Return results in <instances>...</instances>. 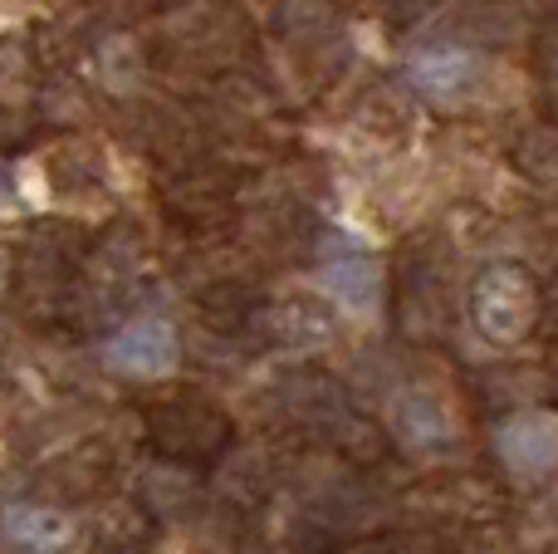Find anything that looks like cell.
<instances>
[{
	"mask_svg": "<svg viewBox=\"0 0 558 554\" xmlns=\"http://www.w3.org/2000/svg\"><path fill=\"white\" fill-rule=\"evenodd\" d=\"M104 359L128 378H162L177 369V329L167 320H133L108 339Z\"/></svg>",
	"mask_w": 558,
	"mask_h": 554,
	"instance_id": "2",
	"label": "cell"
},
{
	"mask_svg": "<svg viewBox=\"0 0 558 554\" xmlns=\"http://www.w3.org/2000/svg\"><path fill=\"white\" fill-rule=\"evenodd\" d=\"M0 530H5V540H15L20 550H35V554H54L74 540V520L49 506H10L5 516H0Z\"/></svg>",
	"mask_w": 558,
	"mask_h": 554,
	"instance_id": "5",
	"label": "cell"
},
{
	"mask_svg": "<svg viewBox=\"0 0 558 554\" xmlns=\"http://www.w3.org/2000/svg\"><path fill=\"white\" fill-rule=\"evenodd\" d=\"M495 451L520 477H549L558 471V418L554 412H520L495 432Z\"/></svg>",
	"mask_w": 558,
	"mask_h": 554,
	"instance_id": "3",
	"label": "cell"
},
{
	"mask_svg": "<svg viewBox=\"0 0 558 554\" xmlns=\"http://www.w3.org/2000/svg\"><path fill=\"white\" fill-rule=\"evenodd\" d=\"M324 290L333 294L348 314H373L377 294H383V275H377V265L363 261V255H343V261L324 265Z\"/></svg>",
	"mask_w": 558,
	"mask_h": 554,
	"instance_id": "6",
	"label": "cell"
},
{
	"mask_svg": "<svg viewBox=\"0 0 558 554\" xmlns=\"http://www.w3.org/2000/svg\"><path fill=\"white\" fill-rule=\"evenodd\" d=\"M412 79H416L422 94L451 104V98H465L475 88V79H481V59H475L471 49H422V55L412 59Z\"/></svg>",
	"mask_w": 558,
	"mask_h": 554,
	"instance_id": "4",
	"label": "cell"
},
{
	"mask_svg": "<svg viewBox=\"0 0 558 554\" xmlns=\"http://www.w3.org/2000/svg\"><path fill=\"white\" fill-rule=\"evenodd\" d=\"M471 320L490 344H520L539 320V290L520 265H490L471 290Z\"/></svg>",
	"mask_w": 558,
	"mask_h": 554,
	"instance_id": "1",
	"label": "cell"
},
{
	"mask_svg": "<svg viewBox=\"0 0 558 554\" xmlns=\"http://www.w3.org/2000/svg\"><path fill=\"white\" fill-rule=\"evenodd\" d=\"M392 427L407 447H441V442H451V418L426 393H402L392 402Z\"/></svg>",
	"mask_w": 558,
	"mask_h": 554,
	"instance_id": "7",
	"label": "cell"
}]
</instances>
